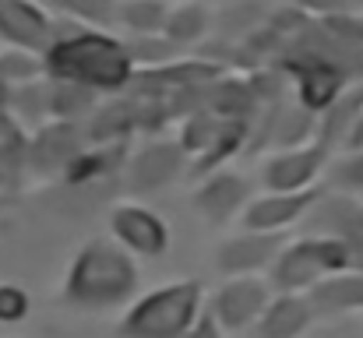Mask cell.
Segmentation results:
<instances>
[{"label":"cell","instance_id":"1","mask_svg":"<svg viewBox=\"0 0 363 338\" xmlns=\"http://www.w3.org/2000/svg\"><path fill=\"white\" fill-rule=\"evenodd\" d=\"M43 71L50 81H67L96 92L99 99L123 96L138 74L130 50L113 28H85L57 18L53 43L43 53Z\"/></svg>","mask_w":363,"mask_h":338},{"label":"cell","instance_id":"2","mask_svg":"<svg viewBox=\"0 0 363 338\" xmlns=\"http://www.w3.org/2000/svg\"><path fill=\"white\" fill-rule=\"evenodd\" d=\"M138 257H130L110 236H92L78 247L67 264L60 300L78 314H113L127 310L138 296Z\"/></svg>","mask_w":363,"mask_h":338},{"label":"cell","instance_id":"3","mask_svg":"<svg viewBox=\"0 0 363 338\" xmlns=\"http://www.w3.org/2000/svg\"><path fill=\"white\" fill-rule=\"evenodd\" d=\"M205 310V286L198 278L166 282L123 310L117 338H184Z\"/></svg>","mask_w":363,"mask_h":338},{"label":"cell","instance_id":"4","mask_svg":"<svg viewBox=\"0 0 363 338\" xmlns=\"http://www.w3.org/2000/svg\"><path fill=\"white\" fill-rule=\"evenodd\" d=\"M353 261L342 250V243H335L332 236L321 232H303L300 240L286 243L275 257V264L268 268V286L272 293H311L321 282L335 278V275H350Z\"/></svg>","mask_w":363,"mask_h":338},{"label":"cell","instance_id":"5","mask_svg":"<svg viewBox=\"0 0 363 338\" xmlns=\"http://www.w3.org/2000/svg\"><path fill=\"white\" fill-rule=\"evenodd\" d=\"M332 148L314 141L293 145V148H279L261 162V187L264 194H293V191H311L321 184L328 162H332Z\"/></svg>","mask_w":363,"mask_h":338},{"label":"cell","instance_id":"6","mask_svg":"<svg viewBox=\"0 0 363 338\" xmlns=\"http://www.w3.org/2000/svg\"><path fill=\"white\" fill-rule=\"evenodd\" d=\"M110 240L121 243L130 257H145V261H155L169 250V222L148 208V205H138V201H121L110 208Z\"/></svg>","mask_w":363,"mask_h":338},{"label":"cell","instance_id":"7","mask_svg":"<svg viewBox=\"0 0 363 338\" xmlns=\"http://www.w3.org/2000/svg\"><path fill=\"white\" fill-rule=\"evenodd\" d=\"M303 222L311 225L307 232H321L342 243V250L353 261V271H363V205L357 194H342L328 187Z\"/></svg>","mask_w":363,"mask_h":338},{"label":"cell","instance_id":"8","mask_svg":"<svg viewBox=\"0 0 363 338\" xmlns=\"http://www.w3.org/2000/svg\"><path fill=\"white\" fill-rule=\"evenodd\" d=\"M187 166H191V159L180 148V141L152 137V141L138 145L134 152H127V162H123L127 191H134V194H155V191L169 187L173 180H180Z\"/></svg>","mask_w":363,"mask_h":338},{"label":"cell","instance_id":"9","mask_svg":"<svg viewBox=\"0 0 363 338\" xmlns=\"http://www.w3.org/2000/svg\"><path fill=\"white\" fill-rule=\"evenodd\" d=\"M268 300H272L268 278H261V275H237V278L223 282L212 293V303L205 310L223 325V332H243V328L257 325V317L264 314Z\"/></svg>","mask_w":363,"mask_h":338},{"label":"cell","instance_id":"10","mask_svg":"<svg viewBox=\"0 0 363 338\" xmlns=\"http://www.w3.org/2000/svg\"><path fill=\"white\" fill-rule=\"evenodd\" d=\"M57 18L43 0H0V43L28 53H46Z\"/></svg>","mask_w":363,"mask_h":338},{"label":"cell","instance_id":"11","mask_svg":"<svg viewBox=\"0 0 363 338\" xmlns=\"http://www.w3.org/2000/svg\"><path fill=\"white\" fill-rule=\"evenodd\" d=\"M286 247L282 232H257V229H243L237 236H230L226 243H219L216 250V268L226 278L237 275H261L275 264L279 250Z\"/></svg>","mask_w":363,"mask_h":338},{"label":"cell","instance_id":"12","mask_svg":"<svg viewBox=\"0 0 363 338\" xmlns=\"http://www.w3.org/2000/svg\"><path fill=\"white\" fill-rule=\"evenodd\" d=\"M85 130L82 123L71 120H46L32 137H28V169L35 173H60L82 155L85 148Z\"/></svg>","mask_w":363,"mask_h":338},{"label":"cell","instance_id":"13","mask_svg":"<svg viewBox=\"0 0 363 338\" xmlns=\"http://www.w3.org/2000/svg\"><path fill=\"white\" fill-rule=\"evenodd\" d=\"M250 198H254V184L247 176L233 173V169H216V173L201 176V184L194 191V208L212 225H226L237 215H243Z\"/></svg>","mask_w":363,"mask_h":338},{"label":"cell","instance_id":"14","mask_svg":"<svg viewBox=\"0 0 363 338\" xmlns=\"http://www.w3.org/2000/svg\"><path fill=\"white\" fill-rule=\"evenodd\" d=\"M328 187L318 184L311 191H293V194H261L250 198V205L243 208L240 222L243 229H257V232H286L289 225L307 219V212L321 201Z\"/></svg>","mask_w":363,"mask_h":338},{"label":"cell","instance_id":"15","mask_svg":"<svg viewBox=\"0 0 363 338\" xmlns=\"http://www.w3.org/2000/svg\"><path fill=\"white\" fill-rule=\"evenodd\" d=\"M212 25H216V7L208 0H177L169 4L162 39L173 43L180 53H194L212 39Z\"/></svg>","mask_w":363,"mask_h":338},{"label":"cell","instance_id":"16","mask_svg":"<svg viewBox=\"0 0 363 338\" xmlns=\"http://www.w3.org/2000/svg\"><path fill=\"white\" fill-rule=\"evenodd\" d=\"M314 321V307L303 293H272L264 314L257 317L261 338H300Z\"/></svg>","mask_w":363,"mask_h":338},{"label":"cell","instance_id":"17","mask_svg":"<svg viewBox=\"0 0 363 338\" xmlns=\"http://www.w3.org/2000/svg\"><path fill=\"white\" fill-rule=\"evenodd\" d=\"M314 317H339V314H353L363 310V271L350 275H335L328 282H321L318 289L307 293Z\"/></svg>","mask_w":363,"mask_h":338},{"label":"cell","instance_id":"18","mask_svg":"<svg viewBox=\"0 0 363 338\" xmlns=\"http://www.w3.org/2000/svg\"><path fill=\"white\" fill-rule=\"evenodd\" d=\"M169 4L173 0H121L113 28L121 35H162Z\"/></svg>","mask_w":363,"mask_h":338},{"label":"cell","instance_id":"19","mask_svg":"<svg viewBox=\"0 0 363 338\" xmlns=\"http://www.w3.org/2000/svg\"><path fill=\"white\" fill-rule=\"evenodd\" d=\"M46 96H50V120H71V123H85L92 110L103 103L96 92H89L82 85L50 81V78H46Z\"/></svg>","mask_w":363,"mask_h":338},{"label":"cell","instance_id":"20","mask_svg":"<svg viewBox=\"0 0 363 338\" xmlns=\"http://www.w3.org/2000/svg\"><path fill=\"white\" fill-rule=\"evenodd\" d=\"M53 18L85 25V28H113L121 0H43Z\"/></svg>","mask_w":363,"mask_h":338},{"label":"cell","instance_id":"21","mask_svg":"<svg viewBox=\"0 0 363 338\" xmlns=\"http://www.w3.org/2000/svg\"><path fill=\"white\" fill-rule=\"evenodd\" d=\"M0 78H4L7 89L46 78V71H43V53H28V50L4 46V50H0Z\"/></svg>","mask_w":363,"mask_h":338},{"label":"cell","instance_id":"22","mask_svg":"<svg viewBox=\"0 0 363 338\" xmlns=\"http://www.w3.org/2000/svg\"><path fill=\"white\" fill-rule=\"evenodd\" d=\"M328 187L342 194H363V148L360 152H342L332 155L328 162Z\"/></svg>","mask_w":363,"mask_h":338},{"label":"cell","instance_id":"23","mask_svg":"<svg viewBox=\"0 0 363 338\" xmlns=\"http://www.w3.org/2000/svg\"><path fill=\"white\" fill-rule=\"evenodd\" d=\"M307 18H360L363 0H289Z\"/></svg>","mask_w":363,"mask_h":338},{"label":"cell","instance_id":"24","mask_svg":"<svg viewBox=\"0 0 363 338\" xmlns=\"http://www.w3.org/2000/svg\"><path fill=\"white\" fill-rule=\"evenodd\" d=\"M28 310H32L28 293L14 282H0V325H18L28 317Z\"/></svg>","mask_w":363,"mask_h":338},{"label":"cell","instance_id":"25","mask_svg":"<svg viewBox=\"0 0 363 338\" xmlns=\"http://www.w3.org/2000/svg\"><path fill=\"white\" fill-rule=\"evenodd\" d=\"M184 338H226V332H223V325H219L208 310H201V317L191 325V332Z\"/></svg>","mask_w":363,"mask_h":338},{"label":"cell","instance_id":"26","mask_svg":"<svg viewBox=\"0 0 363 338\" xmlns=\"http://www.w3.org/2000/svg\"><path fill=\"white\" fill-rule=\"evenodd\" d=\"M363 148V110L357 113V120H353V127L346 130V137H342V145H339V152H360Z\"/></svg>","mask_w":363,"mask_h":338},{"label":"cell","instance_id":"27","mask_svg":"<svg viewBox=\"0 0 363 338\" xmlns=\"http://www.w3.org/2000/svg\"><path fill=\"white\" fill-rule=\"evenodd\" d=\"M353 28H357V39H360V46H363V14L353 18Z\"/></svg>","mask_w":363,"mask_h":338},{"label":"cell","instance_id":"28","mask_svg":"<svg viewBox=\"0 0 363 338\" xmlns=\"http://www.w3.org/2000/svg\"><path fill=\"white\" fill-rule=\"evenodd\" d=\"M0 205H11V198H7V194H0Z\"/></svg>","mask_w":363,"mask_h":338}]
</instances>
